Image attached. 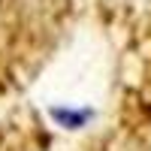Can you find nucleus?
Masks as SVG:
<instances>
[{
  "instance_id": "obj_1",
  "label": "nucleus",
  "mask_w": 151,
  "mask_h": 151,
  "mask_svg": "<svg viewBox=\"0 0 151 151\" xmlns=\"http://www.w3.org/2000/svg\"><path fill=\"white\" fill-rule=\"evenodd\" d=\"M52 118L60 124V127H67V130H79L82 124L88 121V115H85L82 109H64V106H60V109H52Z\"/></svg>"
}]
</instances>
